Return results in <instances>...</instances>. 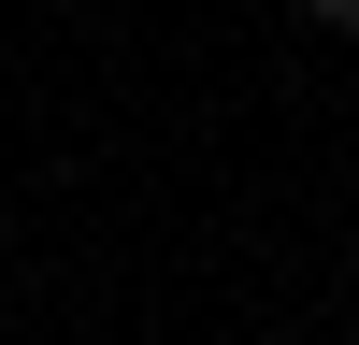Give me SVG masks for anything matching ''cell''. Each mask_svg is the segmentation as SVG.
I'll list each match as a JSON object with an SVG mask.
<instances>
[{
  "mask_svg": "<svg viewBox=\"0 0 359 345\" xmlns=\"http://www.w3.org/2000/svg\"><path fill=\"white\" fill-rule=\"evenodd\" d=\"M302 29L316 43H359V0H302Z\"/></svg>",
  "mask_w": 359,
  "mask_h": 345,
  "instance_id": "cell-1",
  "label": "cell"
}]
</instances>
